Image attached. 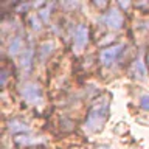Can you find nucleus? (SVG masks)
<instances>
[{"instance_id": "9d476101", "label": "nucleus", "mask_w": 149, "mask_h": 149, "mask_svg": "<svg viewBox=\"0 0 149 149\" xmlns=\"http://www.w3.org/2000/svg\"><path fill=\"white\" fill-rule=\"evenodd\" d=\"M34 56H36V51L31 48V47H28L22 51V54L19 56V68L23 70V72H30L31 67H33V61H34Z\"/></svg>"}, {"instance_id": "f03ea898", "label": "nucleus", "mask_w": 149, "mask_h": 149, "mask_svg": "<svg viewBox=\"0 0 149 149\" xmlns=\"http://www.w3.org/2000/svg\"><path fill=\"white\" fill-rule=\"evenodd\" d=\"M19 96L20 100L28 106L40 107L44 104V88L39 82L34 81H25L19 87Z\"/></svg>"}, {"instance_id": "0eeeda50", "label": "nucleus", "mask_w": 149, "mask_h": 149, "mask_svg": "<svg viewBox=\"0 0 149 149\" xmlns=\"http://www.w3.org/2000/svg\"><path fill=\"white\" fill-rule=\"evenodd\" d=\"M129 76H132L137 81H144L148 78V65L143 61L141 56L134 59L129 65Z\"/></svg>"}, {"instance_id": "39448f33", "label": "nucleus", "mask_w": 149, "mask_h": 149, "mask_svg": "<svg viewBox=\"0 0 149 149\" xmlns=\"http://www.w3.org/2000/svg\"><path fill=\"white\" fill-rule=\"evenodd\" d=\"M90 42V26L84 22L76 23V26H73L72 31V44H73V50L76 53L86 50V47Z\"/></svg>"}, {"instance_id": "f8f14e48", "label": "nucleus", "mask_w": 149, "mask_h": 149, "mask_svg": "<svg viewBox=\"0 0 149 149\" xmlns=\"http://www.w3.org/2000/svg\"><path fill=\"white\" fill-rule=\"evenodd\" d=\"M26 23L30 25L34 31H40L42 30V19L37 13H30L26 17Z\"/></svg>"}, {"instance_id": "9b49d317", "label": "nucleus", "mask_w": 149, "mask_h": 149, "mask_svg": "<svg viewBox=\"0 0 149 149\" xmlns=\"http://www.w3.org/2000/svg\"><path fill=\"white\" fill-rule=\"evenodd\" d=\"M56 48V45H54V40H51V39H47L44 42H40L39 47H37V58H39V61H47L50 58L51 54H53V51Z\"/></svg>"}, {"instance_id": "4468645a", "label": "nucleus", "mask_w": 149, "mask_h": 149, "mask_svg": "<svg viewBox=\"0 0 149 149\" xmlns=\"http://www.w3.org/2000/svg\"><path fill=\"white\" fill-rule=\"evenodd\" d=\"M146 65H148V70H149V53H148V56H146Z\"/></svg>"}, {"instance_id": "20e7f679", "label": "nucleus", "mask_w": 149, "mask_h": 149, "mask_svg": "<svg viewBox=\"0 0 149 149\" xmlns=\"http://www.w3.org/2000/svg\"><path fill=\"white\" fill-rule=\"evenodd\" d=\"M124 50H126V44H123V42L109 45V47L102 48L100 53H98V61H100V64L104 68H112L121 59Z\"/></svg>"}, {"instance_id": "ddd939ff", "label": "nucleus", "mask_w": 149, "mask_h": 149, "mask_svg": "<svg viewBox=\"0 0 149 149\" xmlns=\"http://www.w3.org/2000/svg\"><path fill=\"white\" fill-rule=\"evenodd\" d=\"M138 106H140V109H141V110L149 112V93H144V95L140 96Z\"/></svg>"}, {"instance_id": "7ed1b4c3", "label": "nucleus", "mask_w": 149, "mask_h": 149, "mask_svg": "<svg viewBox=\"0 0 149 149\" xmlns=\"http://www.w3.org/2000/svg\"><path fill=\"white\" fill-rule=\"evenodd\" d=\"M100 22L110 31H120L126 25L124 14L116 6H109L106 11H102V14L100 16Z\"/></svg>"}, {"instance_id": "f257e3e1", "label": "nucleus", "mask_w": 149, "mask_h": 149, "mask_svg": "<svg viewBox=\"0 0 149 149\" xmlns=\"http://www.w3.org/2000/svg\"><path fill=\"white\" fill-rule=\"evenodd\" d=\"M110 113V96L104 93V95L98 96L93 100L86 115V120L82 123V129L87 134H96L104 127L107 118Z\"/></svg>"}, {"instance_id": "423d86ee", "label": "nucleus", "mask_w": 149, "mask_h": 149, "mask_svg": "<svg viewBox=\"0 0 149 149\" xmlns=\"http://www.w3.org/2000/svg\"><path fill=\"white\" fill-rule=\"evenodd\" d=\"M47 143V138L45 137H37V135H30V134H25V135H17L14 137V144L19 148V149H30V148H37L40 144H45Z\"/></svg>"}, {"instance_id": "6e6552de", "label": "nucleus", "mask_w": 149, "mask_h": 149, "mask_svg": "<svg viewBox=\"0 0 149 149\" xmlns=\"http://www.w3.org/2000/svg\"><path fill=\"white\" fill-rule=\"evenodd\" d=\"M6 129H8V132L14 135V137H17V135H25V134H30L31 132V126L25 123L23 120L20 118H11V120H8L6 121Z\"/></svg>"}, {"instance_id": "1a4fd4ad", "label": "nucleus", "mask_w": 149, "mask_h": 149, "mask_svg": "<svg viewBox=\"0 0 149 149\" xmlns=\"http://www.w3.org/2000/svg\"><path fill=\"white\" fill-rule=\"evenodd\" d=\"M25 50L23 48V37L22 34H14L9 39V44L6 47V53L9 58H16V56L22 54V51Z\"/></svg>"}]
</instances>
